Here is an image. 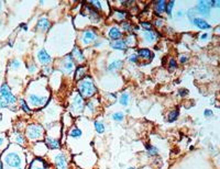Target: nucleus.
<instances>
[{
  "instance_id": "1",
  "label": "nucleus",
  "mask_w": 220,
  "mask_h": 169,
  "mask_svg": "<svg viewBox=\"0 0 220 169\" xmlns=\"http://www.w3.org/2000/svg\"><path fill=\"white\" fill-rule=\"evenodd\" d=\"M78 89L79 92H81V97H91L94 93L97 91L95 85H94V81L90 77H86L85 79L79 81L78 83Z\"/></svg>"
},
{
  "instance_id": "2",
  "label": "nucleus",
  "mask_w": 220,
  "mask_h": 169,
  "mask_svg": "<svg viewBox=\"0 0 220 169\" xmlns=\"http://www.w3.org/2000/svg\"><path fill=\"white\" fill-rule=\"evenodd\" d=\"M5 160L7 167H10V168H18V169H22V164H23V160L20 157L18 153L16 152H11V153H7L5 155Z\"/></svg>"
},
{
  "instance_id": "3",
  "label": "nucleus",
  "mask_w": 220,
  "mask_h": 169,
  "mask_svg": "<svg viewBox=\"0 0 220 169\" xmlns=\"http://www.w3.org/2000/svg\"><path fill=\"white\" fill-rule=\"evenodd\" d=\"M0 96L7 101V103L9 104V106L14 104L17 102L16 97H14L13 93L11 92V90H10L9 86H8L7 83H3L2 86H1V88H0Z\"/></svg>"
},
{
  "instance_id": "4",
  "label": "nucleus",
  "mask_w": 220,
  "mask_h": 169,
  "mask_svg": "<svg viewBox=\"0 0 220 169\" xmlns=\"http://www.w3.org/2000/svg\"><path fill=\"white\" fill-rule=\"evenodd\" d=\"M42 126L40 125H35V124H32L30 125L27 130V133H28V136L30 137L31 139H37L41 136V133H42Z\"/></svg>"
},
{
  "instance_id": "5",
  "label": "nucleus",
  "mask_w": 220,
  "mask_h": 169,
  "mask_svg": "<svg viewBox=\"0 0 220 169\" xmlns=\"http://www.w3.org/2000/svg\"><path fill=\"white\" fill-rule=\"evenodd\" d=\"M28 100L31 106H33V107H42V106H44V104L46 103V99L45 98L40 97V96L34 95V93L29 96Z\"/></svg>"
},
{
  "instance_id": "6",
  "label": "nucleus",
  "mask_w": 220,
  "mask_h": 169,
  "mask_svg": "<svg viewBox=\"0 0 220 169\" xmlns=\"http://www.w3.org/2000/svg\"><path fill=\"white\" fill-rule=\"evenodd\" d=\"M62 69L64 70L66 74L71 73L73 69H74V60H73V56L72 55H67L65 57L64 63H63Z\"/></svg>"
},
{
  "instance_id": "7",
  "label": "nucleus",
  "mask_w": 220,
  "mask_h": 169,
  "mask_svg": "<svg viewBox=\"0 0 220 169\" xmlns=\"http://www.w3.org/2000/svg\"><path fill=\"white\" fill-rule=\"evenodd\" d=\"M192 23L198 29H200V30H208V29H210V24L206 20H203L200 18H193Z\"/></svg>"
},
{
  "instance_id": "8",
  "label": "nucleus",
  "mask_w": 220,
  "mask_h": 169,
  "mask_svg": "<svg viewBox=\"0 0 220 169\" xmlns=\"http://www.w3.org/2000/svg\"><path fill=\"white\" fill-rule=\"evenodd\" d=\"M84 108V100L83 97L81 95H77L76 97L73 100V104H72V110H76V112H81Z\"/></svg>"
},
{
  "instance_id": "9",
  "label": "nucleus",
  "mask_w": 220,
  "mask_h": 169,
  "mask_svg": "<svg viewBox=\"0 0 220 169\" xmlns=\"http://www.w3.org/2000/svg\"><path fill=\"white\" fill-rule=\"evenodd\" d=\"M55 166L57 169H66L67 167V162L64 154H58L55 156Z\"/></svg>"
},
{
  "instance_id": "10",
  "label": "nucleus",
  "mask_w": 220,
  "mask_h": 169,
  "mask_svg": "<svg viewBox=\"0 0 220 169\" xmlns=\"http://www.w3.org/2000/svg\"><path fill=\"white\" fill-rule=\"evenodd\" d=\"M37 58H39L40 63L43 64V65H46V64L51 63V60H52L51 56L47 54V52L45 51L44 49H40L39 51V53H37Z\"/></svg>"
},
{
  "instance_id": "11",
  "label": "nucleus",
  "mask_w": 220,
  "mask_h": 169,
  "mask_svg": "<svg viewBox=\"0 0 220 169\" xmlns=\"http://www.w3.org/2000/svg\"><path fill=\"white\" fill-rule=\"evenodd\" d=\"M97 35H96V32L93 30H86L84 32V35H83V42L85 44H89L90 42L95 41Z\"/></svg>"
},
{
  "instance_id": "12",
  "label": "nucleus",
  "mask_w": 220,
  "mask_h": 169,
  "mask_svg": "<svg viewBox=\"0 0 220 169\" xmlns=\"http://www.w3.org/2000/svg\"><path fill=\"white\" fill-rule=\"evenodd\" d=\"M197 10H198V13H199V14L208 16L210 8H209L207 1H199V2H198V5H197Z\"/></svg>"
},
{
  "instance_id": "13",
  "label": "nucleus",
  "mask_w": 220,
  "mask_h": 169,
  "mask_svg": "<svg viewBox=\"0 0 220 169\" xmlns=\"http://www.w3.org/2000/svg\"><path fill=\"white\" fill-rule=\"evenodd\" d=\"M50 26H51V23H50V21L46 18H41L37 21V29H39L41 31H46L50 28Z\"/></svg>"
},
{
  "instance_id": "14",
  "label": "nucleus",
  "mask_w": 220,
  "mask_h": 169,
  "mask_svg": "<svg viewBox=\"0 0 220 169\" xmlns=\"http://www.w3.org/2000/svg\"><path fill=\"white\" fill-rule=\"evenodd\" d=\"M111 47L115 49H119V51H125L127 49V44H125V41L123 40H117V41L112 42L111 44Z\"/></svg>"
},
{
  "instance_id": "15",
  "label": "nucleus",
  "mask_w": 220,
  "mask_h": 169,
  "mask_svg": "<svg viewBox=\"0 0 220 169\" xmlns=\"http://www.w3.org/2000/svg\"><path fill=\"white\" fill-rule=\"evenodd\" d=\"M109 37L111 40H114V41L120 40V37H121L120 30H119L117 26H112V28L110 29V31H109Z\"/></svg>"
},
{
  "instance_id": "16",
  "label": "nucleus",
  "mask_w": 220,
  "mask_h": 169,
  "mask_svg": "<svg viewBox=\"0 0 220 169\" xmlns=\"http://www.w3.org/2000/svg\"><path fill=\"white\" fill-rule=\"evenodd\" d=\"M138 57L146 58V59H152L153 58V53L148 49H141L138 53Z\"/></svg>"
},
{
  "instance_id": "17",
  "label": "nucleus",
  "mask_w": 220,
  "mask_h": 169,
  "mask_svg": "<svg viewBox=\"0 0 220 169\" xmlns=\"http://www.w3.org/2000/svg\"><path fill=\"white\" fill-rule=\"evenodd\" d=\"M46 142V145L49 146L51 149H57L61 147V143L57 139H53V138H46L45 139Z\"/></svg>"
},
{
  "instance_id": "18",
  "label": "nucleus",
  "mask_w": 220,
  "mask_h": 169,
  "mask_svg": "<svg viewBox=\"0 0 220 169\" xmlns=\"http://www.w3.org/2000/svg\"><path fill=\"white\" fill-rule=\"evenodd\" d=\"M165 6H166V1L164 0H160V1H155V12L161 14L162 12L165 11Z\"/></svg>"
},
{
  "instance_id": "19",
  "label": "nucleus",
  "mask_w": 220,
  "mask_h": 169,
  "mask_svg": "<svg viewBox=\"0 0 220 169\" xmlns=\"http://www.w3.org/2000/svg\"><path fill=\"white\" fill-rule=\"evenodd\" d=\"M119 102H120L121 106H123V107H127L128 104H129L130 102V96L128 92H122L120 96V99H119Z\"/></svg>"
},
{
  "instance_id": "20",
  "label": "nucleus",
  "mask_w": 220,
  "mask_h": 169,
  "mask_svg": "<svg viewBox=\"0 0 220 169\" xmlns=\"http://www.w3.org/2000/svg\"><path fill=\"white\" fill-rule=\"evenodd\" d=\"M72 56H75V57H76V59L78 60V62H83V60H84L83 53H81V51L77 46H75L74 49H73Z\"/></svg>"
},
{
  "instance_id": "21",
  "label": "nucleus",
  "mask_w": 220,
  "mask_h": 169,
  "mask_svg": "<svg viewBox=\"0 0 220 169\" xmlns=\"http://www.w3.org/2000/svg\"><path fill=\"white\" fill-rule=\"evenodd\" d=\"M86 67H83V66H81L79 68H77L76 69V75H75V78L77 79V80H81V78H83L84 76L86 75Z\"/></svg>"
},
{
  "instance_id": "22",
  "label": "nucleus",
  "mask_w": 220,
  "mask_h": 169,
  "mask_svg": "<svg viewBox=\"0 0 220 169\" xmlns=\"http://www.w3.org/2000/svg\"><path fill=\"white\" fill-rule=\"evenodd\" d=\"M144 39L148 43H152L154 40H155V34L152 32V31H145L144 32Z\"/></svg>"
},
{
  "instance_id": "23",
  "label": "nucleus",
  "mask_w": 220,
  "mask_h": 169,
  "mask_svg": "<svg viewBox=\"0 0 220 169\" xmlns=\"http://www.w3.org/2000/svg\"><path fill=\"white\" fill-rule=\"evenodd\" d=\"M121 66H122V62L121 60H115V62H112L110 65H109L108 67V70H117L119 69V68H121Z\"/></svg>"
},
{
  "instance_id": "24",
  "label": "nucleus",
  "mask_w": 220,
  "mask_h": 169,
  "mask_svg": "<svg viewBox=\"0 0 220 169\" xmlns=\"http://www.w3.org/2000/svg\"><path fill=\"white\" fill-rule=\"evenodd\" d=\"M178 114H179V112H178V110H173V111L171 112V113L169 114V118H167V121L169 122H174V121H176L177 120V118H178Z\"/></svg>"
},
{
  "instance_id": "25",
  "label": "nucleus",
  "mask_w": 220,
  "mask_h": 169,
  "mask_svg": "<svg viewBox=\"0 0 220 169\" xmlns=\"http://www.w3.org/2000/svg\"><path fill=\"white\" fill-rule=\"evenodd\" d=\"M146 151H148V154L150 156H154V155H158L159 154V149H158V147H155V146H152V145H150V146H146Z\"/></svg>"
},
{
  "instance_id": "26",
  "label": "nucleus",
  "mask_w": 220,
  "mask_h": 169,
  "mask_svg": "<svg viewBox=\"0 0 220 169\" xmlns=\"http://www.w3.org/2000/svg\"><path fill=\"white\" fill-rule=\"evenodd\" d=\"M95 130L97 131V133L102 134V133L105 132V125L102 124L101 122H97V121H96L95 122Z\"/></svg>"
},
{
  "instance_id": "27",
  "label": "nucleus",
  "mask_w": 220,
  "mask_h": 169,
  "mask_svg": "<svg viewBox=\"0 0 220 169\" xmlns=\"http://www.w3.org/2000/svg\"><path fill=\"white\" fill-rule=\"evenodd\" d=\"M125 119V115H123L122 112H116V113L112 114V120L117 121V122H121Z\"/></svg>"
},
{
  "instance_id": "28",
  "label": "nucleus",
  "mask_w": 220,
  "mask_h": 169,
  "mask_svg": "<svg viewBox=\"0 0 220 169\" xmlns=\"http://www.w3.org/2000/svg\"><path fill=\"white\" fill-rule=\"evenodd\" d=\"M174 5H175V1H173V0H172V1L167 2L166 6H165V12H166L169 16H171V14H172V9H173Z\"/></svg>"
},
{
  "instance_id": "29",
  "label": "nucleus",
  "mask_w": 220,
  "mask_h": 169,
  "mask_svg": "<svg viewBox=\"0 0 220 169\" xmlns=\"http://www.w3.org/2000/svg\"><path fill=\"white\" fill-rule=\"evenodd\" d=\"M70 136H71V137H74V138L81 137V131L79 130L78 128H75L74 130H72V132L70 133Z\"/></svg>"
},
{
  "instance_id": "30",
  "label": "nucleus",
  "mask_w": 220,
  "mask_h": 169,
  "mask_svg": "<svg viewBox=\"0 0 220 169\" xmlns=\"http://www.w3.org/2000/svg\"><path fill=\"white\" fill-rule=\"evenodd\" d=\"M115 14L117 16V19H118V20H123V19L127 18V12L121 11V10H117V11L115 12Z\"/></svg>"
},
{
  "instance_id": "31",
  "label": "nucleus",
  "mask_w": 220,
  "mask_h": 169,
  "mask_svg": "<svg viewBox=\"0 0 220 169\" xmlns=\"http://www.w3.org/2000/svg\"><path fill=\"white\" fill-rule=\"evenodd\" d=\"M20 106H21V108H22V110H23L24 112H27V113H31L30 108L28 107V104L26 103V101H24L23 99L20 100Z\"/></svg>"
},
{
  "instance_id": "32",
  "label": "nucleus",
  "mask_w": 220,
  "mask_h": 169,
  "mask_svg": "<svg viewBox=\"0 0 220 169\" xmlns=\"http://www.w3.org/2000/svg\"><path fill=\"white\" fill-rule=\"evenodd\" d=\"M10 67L11 68H19L20 67V60L18 59H13L10 63Z\"/></svg>"
},
{
  "instance_id": "33",
  "label": "nucleus",
  "mask_w": 220,
  "mask_h": 169,
  "mask_svg": "<svg viewBox=\"0 0 220 169\" xmlns=\"http://www.w3.org/2000/svg\"><path fill=\"white\" fill-rule=\"evenodd\" d=\"M7 107H9V104H8L7 101L0 96V109H5V108H7Z\"/></svg>"
},
{
  "instance_id": "34",
  "label": "nucleus",
  "mask_w": 220,
  "mask_h": 169,
  "mask_svg": "<svg viewBox=\"0 0 220 169\" xmlns=\"http://www.w3.org/2000/svg\"><path fill=\"white\" fill-rule=\"evenodd\" d=\"M89 3H90L91 6H94L96 9L101 10V5H100V1H95V0H91V1H89Z\"/></svg>"
},
{
  "instance_id": "35",
  "label": "nucleus",
  "mask_w": 220,
  "mask_h": 169,
  "mask_svg": "<svg viewBox=\"0 0 220 169\" xmlns=\"http://www.w3.org/2000/svg\"><path fill=\"white\" fill-rule=\"evenodd\" d=\"M16 142L18 144H20V145H23V144H24V137L22 136L21 134H18L16 136Z\"/></svg>"
},
{
  "instance_id": "36",
  "label": "nucleus",
  "mask_w": 220,
  "mask_h": 169,
  "mask_svg": "<svg viewBox=\"0 0 220 169\" xmlns=\"http://www.w3.org/2000/svg\"><path fill=\"white\" fill-rule=\"evenodd\" d=\"M141 26H143L145 31H152V26L150 23H148V22H142Z\"/></svg>"
},
{
  "instance_id": "37",
  "label": "nucleus",
  "mask_w": 220,
  "mask_h": 169,
  "mask_svg": "<svg viewBox=\"0 0 220 169\" xmlns=\"http://www.w3.org/2000/svg\"><path fill=\"white\" fill-rule=\"evenodd\" d=\"M129 62L130 63H137L138 62V55L137 54H131V55L129 56Z\"/></svg>"
},
{
  "instance_id": "38",
  "label": "nucleus",
  "mask_w": 220,
  "mask_h": 169,
  "mask_svg": "<svg viewBox=\"0 0 220 169\" xmlns=\"http://www.w3.org/2000/svg\"><path fill=\"white\" fill-rule=\"evenodd\" d=\"M169 68H172V69L176 68V60L173 59V58H172V59L169 60Z\"/></svg>"
},
{
  "instance_id": "39",
  "label": "nucleus",
  "mask_w": 220,
  "mask_h": 169,
  "mask_svg": "<svg viewBox=\"0 0 220 169\" xmlns=\"http://www.w3.org/2000/svg\"><path fill=\"white\" fill-rule=\"evenodd\" d=\"M187 95H188L187 89H181V90H179V96H181V97H185V96H187Z\"/></svg>"
},
{
  "instance_id": "40",
  "label": "nucleus",
  "mask_w": 220,
  "mask_h": 169,
  "mask_svg": "<svg viewBox=\"0 0 220 169\" xmlns=\"http://www.w3.org/2000/svg\"><path fill=\"white\" fill-rule=\"evenodd\" d=\"M133 2H134V1H132V0H129V1H120V3L122 6H132Z\"/></svg>"
},
{
  "instance_id": "41",
  "label": "nucleus",
  "mask_w": 220,
  "mask_h": 169,
  "mask_svg": "<svg viewBox=\"0 0 220 169\" xmlns=\"http://www.w3.org/2000/svg\"><path fill=\"white\" fill-rule=\"evenodd\" d=\"M204 114H205V116H207V118H209V116H211L213 115V111L211 110H209V109H207V110H205V112H204Z\"/></svg>"
},
{
  "instance_id": "42",
  "label": "nucleus",
  "mask_w": 220,
  "mask_h": 169,
  "mask_svg": "<svg viewBox=\"0 0 220 169\" xmlns=\"http://www.w3.org/2000/svg\"><path fill=\"white\" fill-rule=\"evenodd\" d=\"M28 69L30 73H32V72H34V70H37V66H35V64H32L31 66H28Z\"/></svg>"
},
{
  "instance_id": "43",
  "label": "nucleus",
  "mask_w": 220,
  "mask_h": 169,
  "mask_svg": "<svg viewBox=\"0 0 220 169\" xmlns=\"http://www.w3.org/2000/svg\"><path fill=\"white\" fill-rule=\"evenodd\" d=\"M5 145V136L3 135H0V148Z\"/></svg>"
},
{
  "instance_id": "44",
  "label": "nucleus",
  "mask_w": 220,
  "mask_h": 169,
  "mask_svg": "<svg viewBox=\"0 0 220 169\" xmlns=\"http://www.w3.org/2000/svg\"><path fill=\"white\" fill-rule=\"evenodd\" d=\"M122 26L123 28H125V30H127V31H131V26H130V24H128V23H122Z\"/></svg>"
},
{
  "instance_id": "45",
  "label": "nucleus",
  "mask_w": 220,
  "mask_h": 169,
  "mask_svg": "<svg viewBox=\"0 0 220 169\" xmlns=\"http://www.w3.org/2000/svg\"><path fill=\"white\" fill-rule=\"evenodd\" d=\"M187 59H188V57L187 56H185V55H182L181 56V63H185V62H187Z\"/></svg>"
},
{
  "instance_id": "46",
  "label": "nucleus",
  "mask_w": 220,
  "mask_h": 169,
  "mask_svg": "<svg viewBox=\"0 0 220 169\" xmlns=\"http://www.w3.org/2000/svg\"><path fill=\"white\" fill-rule=\"evenodd\" d=\"M155 24H156L158 26H162V24H163L162 19H159V20H156V21H155Z\"/></svg>"
},
{
  "instance_id": "47",
  "label": "nucleus",
  "mask_w": 220,
  "mask_h": 169,
  "mask_svg": "<svg viewBox=\"0 0 220 169\" xmlns=\"http://www.w3.org/2000/svg\"><path fill=\"white\" fill-rule=\"evenodd\" d=\"M51 68H49V67H45V68H44V69H43V72H45V73H46V74H50V72H51Z\"/></svg>"
},
{
  "instance_id": "48",
  "label": "nucleus",
  "mask_w": 220,
  "mask_h": 169,
  "mask_svg": "<svg viewBox=\"0 0 220 169\" xmlns=\"http://www.w3.org/2000/svg\"><path fill=\"white\" fill-rule=\"evenodd\" d=\"M21 28H23V30L24 31H28V26H27V24H21Z\"/></svg>"
},
{
  "instance_id": "49",
  "label": "nucleus",
  "mask_w": 220,
  "mask_h": 169,
  "mask_svg": "<svg viewBox=\"0 0 220 169\" xmlns=\"http://www.w3.org/2000/svg\"><path fill=\"white\" fill-rule=\"evenodd\" d=\"M207 37H208V34L206 33V34H203L202 36H200V40H206Z\"/></svg>"
},
{
  "instance_id": "50",
  "label": "nucleus",
  "mask_w": 220,
  "mask_h": 169,
  "mask_svg": "<svg viewBox=\"0 0 220 169\" xmlns=\"http://www.w3.org/2000/svg\"><path fill=\"white\" fill-rule=\"evenodd\" d=\"M183 16V12H182V11H179L178 13H177V16H178V18H179V16Z\"/></svg>"
},
{
  "instance_id": "51",
  "label": "nucleus",
  "mask_w": 220,
  "mask_h": 169,
  "mask_svg": "<svg viewBox=\"0 0 220 169\" xmlns=\"http://www.w3.org/2000/svg\"><path fill=\"white\" fill-rule=\"evenodd\" d=\"M99 45H100V42H97V43H96L95 46H99Z\"/></svg>"
},
{
  "instance_id": "52",
  "label": "nucleus",
  "mask_w": 220,
  "mask_h": 169,
  "mask_svg": "<svg viewBox=\"0 0 220 169\" xmlns=\"http://www.w3.org/2000/svg\"><path fill=\"white\" fill-rule=\"evenodd\" d=\"M1 167H2V165H1V162H0V169H1Z\"/></svg>"
},
{
  "instance_id": "53",
  "label": "nucleus",
  "mask_w": 220,
  "mask_h": 169,
  "mask_svg": "<svg viewBox=\"0 0 220 169\" xmlns=\"http://www.w3.org/2000/svg\"><path fill=\"white\" fill-rule=\"evenodd\" d=\"M128 169H134V168H133V167H130V168H128Z\"/></svg>"
},
{
  "instance_id": "54",
  "label": "nucleus",
  "mask_w": 220,
  "mask_h": 169,
  "mask_svg": "<svg viewBox=\"0 0 220 169\" xmlns=\"http://www.w3.org/2000/svg\"><path fill=\"white\" fill-rule=\"evenodd\" d=\"M0 10H1V2H0Z\"/></svg>"
},
{
  "instance_id": "55",
  "label": "nucleus",
  "mask_w": 220,
  "mask_h": 169,
  "mask_svg": "<svg viewBox=\"0 0 220 169\" xmlns=\"http://www.w3.org/2000/svg\"><path fill=\"white\" fill-rule=\"evenodd\" d=\"M0 26H1V22H0Z\"/></svg>"
}]
</instances>
